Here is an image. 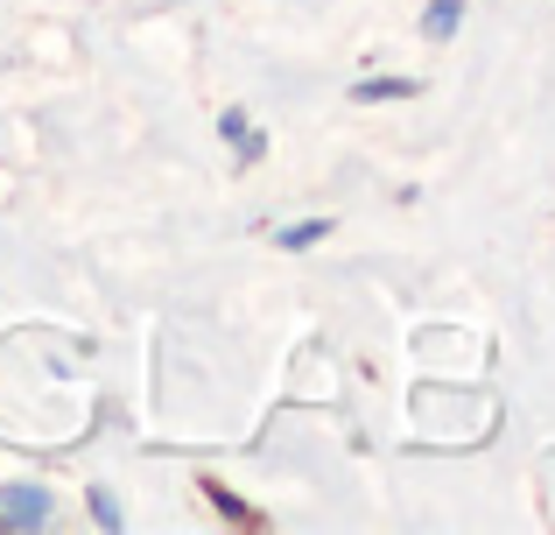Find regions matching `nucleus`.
<instances>
[{"label":"nucleus","instance_id":"nucleus-1","mask_svg":"<svg viewBox=\"0 0 555 535\" xmlns=\"http://www.w3.org/2000/svg\"><path fill=\"white\" fill-rule=\"evenodd\" d=\"M0 514H8V528H36V522H50V500H42L36 486H14Z\"/></svg>","mask_w":555,"mask_h":535},{"label":"nucleus","instance_id":"nucleus-2","mask_svg":"<svg viewBox=\"0 0 555 535\" xmlns=\"http://www.w3.org/2000/svg\"><path fill=\"white\" fill-rule=\"evenodd\" d=\"M457 22H464V0H429V8H422V36L429 42H450Z\"/></svg>","mask_w":555,"mask_h":535},{"label":"nucleus","instance_id":"nucleus-3","mask_svg":"<svg viewBox=\"0 0 555 535\" xmlns=\"http://www.w3.org/2000/svg\"><path fill=\"white\" fill-rule=\"evenodd\" d=\"M415 92H422V78H366V85H352L359 106H379V99H415Z\"/></svg>","mask_w":555,"mask_h":535},{"label":"nucleus","instance_id":"nucleus-4","mask_svg":"<svg viewBox=\"0 0 555 535\" xmlns=\"http://www.w3.org/2000/svg\"><path fill=\"white\" fill-rule=\"evenodd\" d=\"M324 233H331V219H302V226H288V233H282V247H317Z\"/></svg>","mask_w":555,"mask_h":535},{"label":"nucleus","instance_id":"nucleus-5","mask_svg":"<svg viewBox=\"0 0 555 535\" xmlns=\"http://www.w3.org/2000/svg\"><path fill=\"white\" fill-rule=\"evenodd\" d=\"M92 522H99V528H120V508H113L106 494H92Z\"/></svg>","mask_w":555,"mask_h":535}]
</instances>
